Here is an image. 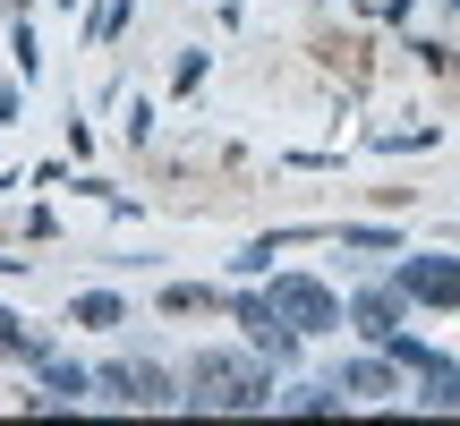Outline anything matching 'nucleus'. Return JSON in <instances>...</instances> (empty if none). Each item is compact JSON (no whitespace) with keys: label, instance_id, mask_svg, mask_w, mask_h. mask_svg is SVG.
I'll list each match as a JSON object with an SVG mask.
<instances>
[{"label":"nucleus","instance_id":"1a4fd4ad","mask_svg":"<svg viewBox=\"0 0 460 426\" xmlns=\"http://www.w3.org/2000/svg\"><path fill=\"white\" fill-rule=\"evenodd\" d=\"M77 324H94V333L119 324V298H111V290H85V298H77Z\"/></svg>","mask_w":460,"mask_h":426},{"label":"nucleus","instance_id":"0eeeda50","mask_svg":"<svg viewBox=\"0 0 460 426\" xmlns=\"http://www.w3.org/2000/svg\"><path fill=\"white\" fill-rule=\"evenodd\" d=\"M0 359H51V350H43V342H34V333H26V324H17V315H9V307H0Z\"/></svg>","mask_w":460,"mask_h":426},{"label":"nucleus","instance_id":"39448f33","mask_svg":"<svg viewBox=\"0 0 460 426\" xmlns=\"http://www.w3.org/2000/svg\"><path fill=\"white\" fill-rule=\"evenodd\" d=\"M332 393H349V401L393 393V367H384V359H358V367H341V376H332Z\"/></svg>","mask_w":460,"mask_h":426},{"label":"nucleus","instance_id":"7ed1b4c3","mask_svg":"<svg viewBox=\"0 0 460 426\" xmlns=\"http://www.w3.org/2000/svg\"><path fill=\"white\" fill-rule=\"evenodd\" d=\"M94 384L119 401V410H163V401H180V393H171V376H163L154 359H111Z\"/></svg>","mask_w":460,"mask_h":426},{"label":"nucleus","instance_id":"9d476101","mask_svg":"<svg viewBox=\"0 0 460 426\" xmlns=\"http://www.w3.org/2000/svg\"><path fill=\"white\" fill-rule=\"evenodd\" d=\"M163 307L171 315H205V307H214V290H163Z\"/></svg>","mask_w":460,"mask_h":426},{"label":"nucleus","instance_id":"f257e3e1","mask_svg":"<svg viewBox=\"0 0 460 426\" xmlns=\"http://www.w3.org/2000/svg\"><path fill=\"white\" fill-rule=\"evenodd\" d=\"M188 401H197V410H264V401H273V384H264L256 359L205 350V359L188 367Z\"/></svg>","mask_w":460,"mask_h":426},{"label":"nucleus","instance_id":"f03ea898","mask_svg":"<svg viewBox=\"0 0 460 426\" xmlns=\"http://www.w3.org/2000/svg\"><path fill=\"white\" fill-rule=\"evenodd\" d=\"M264 298L281 307V324H290V333H332V324H341V298H332L324 281H307V273H281Z\"/></svg>","mask_w":460,"mask_h":426},{"label":"nucleus","instance_id":"6e6552de","mask_svg":"<svg viewBox=\"0 0 460 426\" xmlns=\"http://www.w3.org/2000/svg\"><path fill=\"white\" fill-rule=\"evenodd\" d=\"M358 324L384 342V333H393V290H367V298H358Z\"/></svg>","mask_w":460,"mask_h":426},{"label":"nucleus","instance_id":"20e7f679","mask_svg":"<svg viewBox=\"0 0 460 426\" xmlns=\"http://www.w3.org/2000/svg\"><path fill=\"white\" fill-rule=\"evenodd\" d=\"M401 290L427 298V307H460V264L452 256H410L401 264Z\"/></svg>","mask_w":460,"mask_h":426},{"label":"nucleus","instance_id":"423d86ee","mask_svg":"<svg viewBox=\"0 0 460 426\" xmlns=\"http://www.w3.org/2000/svg\"><path fill=\"white\" fill-rule=\"evenodd\" d=\"M418 376H427V410H460V367L427 359V367H418Z\"/></svg>","mask_w":460,"mask_h":426}]
</instances>
